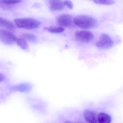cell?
I'll return each mask as SVG.
<instances>
[{
    "instance_id": "cell-13",
    "label": "cell",
    "mask_w": 123,
    "mask_h": 123,
    "mask_svg": "<svg viewBox=\"0 0 123 123\" xmlns=\"http://www.w3.org/2000/svg\"><path fill=\"white\" fill-rule=\"evenodd\" d=\"M46 30L52 33H61L64 31V28L61 27L50 26L45 28Z\"/></svg>"
},
{
    "instance_id": "cell-15",
    "label": "cell",
    "mask_w": 123,
    "mask_h": 123,
    "mask_svg": "<svg viewBox=\"0 0 123 123\" xmlns=\"http://www.w3.org/2000/svg\"><path fill=\"white\" fill-rule=\"evenodd\" d=\"M93 1L96 3L102 5H112L115 3L114 0H93Z\"/></svg>"
},
{
    "instance_id": "cell-16",
    "label": "cell",
    "mask_w": 123,
    "mask_h": 123,
    "mask_svg": "<svg viewBox=\"0 0 123 123\" xmlns=\"http://www.w3.org/2000/svg\"><path fill=\"white\" fill-rule=\"evenodd\" d=\"M22 0H0V3L5 5H13L21 2Z\"/></svg>"
},
{
    "instance_id": "cell-1",
    "label": "cell",
    "mask_w": 123,
    "mask_h": 123,
    "mask_svg": "<svg viewBox=\"0 0 123 123\" xmlns=\"http://www.w3.org/2000/svg\"><path fill=\"white\" fill-rule=\"evenodd\" d=\"M74 22L77 27L83 29H92L97 25V21L94 18L86 16L76 17L74 19Z\"/></svg>"
},
{
    "instance_id": "cell-17",
    "label": "cell",
    "mask_w": 123,
    "mask_h": 123,
    "mask_svg": "<svg viewBox=\"0 0 123 123\" xmlns=\"http://www.w3.org/2000/svg\"><path fill=\"white\" fill-rule=\"evenodd\" d=\"M64 4L66 6L70 9H72L73 8V4L72 2L69 0H66L63 2Z\"/></svg>"
},
{
    "instance_id": "cell-6",
    "label": "cell",
    "mask_w": 123,
    "mask_h": 123,
    "mask_svg": "<svg viewBox=\"0 0 123 123\" xmlns=\"http://www.w3.org/2000/svg\"><path fill=\"white\" fill-rule=\"evenodd\" d=\"M75 36L79 41L84 43L91 41L94 37V35L92 32L87 31L77 32Z\"/></svg>"
},
{
    "instance_id": "cell-5",
    "label": "cell",
    "mask_w": 123,
    "mask_h": 123,
    "mask_svg": "<svg viewBox=\"0 0 123 123\" xmlns=\"http://www.w3.org/2000/svg\"><path fill=\"white\" fill-rule=\"evenodd\" d=\"M58 24L61 27H68L72 24V17L69 14H62L59 15L57 19Z\"/></svg>"
},
{
    "instance_id": "cell-19",
    "label": "cell",
    "mask_w": 123,
    "mask_h": 123,
    "mask_svg": "<svg viewBox=\"0 0 123 123\" xmlns=\"http://www.w3.org/2000/svg\"><path fill=\"white\" fill-rule=\"evenodd\" d=\"M65 123H73V122H71V121H66L65 122Z\"/></svg>"
},
{
    "instance_id": "cell-2",
    "label": "cell",
    "mask_w": 123,
    "mask_h": 123,
    "mask_svg": "<svg viewBox=\"0 0 123 123\" xmlns=\"http://www.w3.org/2000/svg\"><path fill=\"white\" fill-rule=\"evenodd\" d=\"M16 25L19 28L28 30L37 29L40 26L39 21L32 18H19L14 19Z\"/></svg>"
},
{
    "instance_id": "cell-14",
    "label": "cell",
    "mask_w": 123,
    "mask_h": 123,
    "mask_svg": "<svg viewBox=\"0 0 123 123\" xmlns=\"http://www.w3.org/2000/svg\"><path fill=\"white\" fill-rule=\"evenodd\" d=\"M22 37L26 41L27 40L31 42H35L37 40L36 36L30 33H24L22 35Z\"/></svg>"
},
{
    "instance_id": "cell-7",
    "label": "cell",
    "mask_w": 123,
    "mask_h": 123,
    "mask_svg": "<svg viewBox=\"0 0 123 123\" xmlns=\"http://www.w3.org/2000/svg\"><path fill=\"white\" fill-rule=\"evenodd\" d=\"M83 115L87 123H98V116L94 112L87 110L84 112Z\"/></svg>"
},
{
    "instance_id": "cell-3",
    "label": "cell",
    "mask_w": 123,
    "mask_h": 123,
    "mask_svg": "<svg viewBox=\"0 0 123 123\" xmlns=\"http://www.w3.org/2000/svg\"><path fill=\"white\" fill-rule=\"evenodd\" d=\"M17 38L15 35L9 31L0 30V41L7 45L13 44L16 42Z\"/></svg>"
},
{
    "instance_id": "cell-12",
    "label": "cell",
    "mask_w": 123,
    "mask_h": 123,
    "mask_svg": "<svg viewBox=\"0 0 123 123\" xmlns=\"http://www.w3.org/2000/svg\"><path fill=\"white\" fill-rule=\"evenodd\" d=\"M16 43L22 49L26 50L28 49V44L26 41L23 38H17Z\"/></svg>"
},
{
    "instance_id": "cell-4",
    "label": "cell",
    "mask_w": 123,
    "mask_h": 123,
    "mask_svg": "<svg viewBox=\"0 0 123 123\" xmlns=\"http://www.w3.org/2000/svg\"><path fill=\"white\" fill-rule=\"evenodd\" d=\"M113 44V40L110 36L107 34H103L95 44L99 48L107 49L112 47Z\"/></svg>"
},
{
    "instance_id": "cell-9",
    "label": "cell",
    "mask_w": 123,
    "mask_h": 123,
    "mask_svg": "<svg viewBox=\"0 0 123 123\" xmlns=\"http://www.w3.org/2000/svg\"><path fill=\"white\" fill-rule=\"evenodd\" d=\"M0 26L11 31H14L15 25L11 22L0 17Z\"/></svg>"
},
{
    "instance_id": "cell-10",
    "label": "cell",
    "mask_w": 123,
    "mask_h": 123,
    "mask_svg": "<svg viewBox=\"0 0 123 123\" xmlns=\"http://www.w3.org/2000/svg\"><path fill=\"white\" fill-rule=\"evenodd\" d=\"M31 86L29 84L22 83L14 86L12 87V89L16 91L25 92L29 91L31 88Z\"/></svg>"
},
{
    "instance_id": "cell-8",
    "label": "cell",
    "mask_w": 123,
    "mask_h": 123,
    "mask_svg": "<svg viewBox=\"0 0 123 123\" xmlns=\"http://www.w3.org/2000/svg\"><path fill=\"white\" fill-rule=\"evenodd\" d=\"M50 7L51 10L60 11L64 8V4L61 0H49Z\"/></svg>"
},
{
    "instance_id": "cell-18",
    "label": "cell",
    "mask_w": 123,
    "mask_h": 123,
    "mask_svg": "<svg viewBox=\"0 0 123 123\" xmlns=\"http://www.w3.org/2000/svg\"><path fill=\"white\" fill-rule=\"evenodd\" d=\"M5 79V77L2 73L0 72V82H2Z\"/></svg>"
},
{
    "instance_id": "cell-11",
    "label": "cell",
    "mask_w": 123,
    "mask_h": 123,
    "mask_svg": "<svg viewBox=\"0 0 123 123\" xmlns=\"http://www.w3.org/2000/svg\"><path fill=\"white\" fill-rule=\"evenodd\" d=\"M98 123H110L111 118L108 114L101 112L98 116Z\"/></svg>"
}]
</instances>
